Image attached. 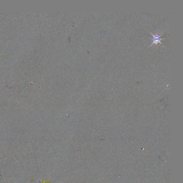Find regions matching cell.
I'll list each match as a JSON object with an SVG mask.
<instances>
[{
	"label": "cell",
	"mask_w": 183,
	"mask_h": 183,
	"mask_svg": "<svg viewBox=\"0 0 183 183\" xmlns=\"http://www.w3.org/2000/svg\"><path fill=\"white\" fill-rule=\"evenodd\" d=\"M150 33H151V36H152V42L151 43V44L150 45H149V47H150L151 45H154V44H158V43H160V44H161V41L162 40H163L164 39L163 38H162L161 36H160L158 35V33H157L156 35H154L152 34V33H151L150 32Z\"/></svg>",
	"instance_id": "1"
}]
</instances>
